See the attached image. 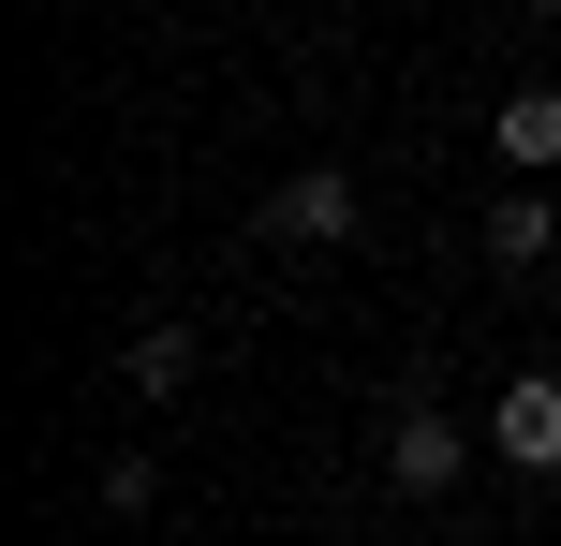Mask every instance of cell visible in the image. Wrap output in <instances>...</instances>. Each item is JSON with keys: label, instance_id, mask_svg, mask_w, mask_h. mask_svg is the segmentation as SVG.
<instances>
[{"label": "cell", "instance_id": "cell-6", "mask_svg": "<svg viewBox=\"0 0 561 546\" xmlns=\"http://www.w3.org/2000/svg\"><path fill=\"white\" fill-rule=\"evenodd\" d=\"M118 370H134L148 399H178V384L207 370V340H193V325H134V355H118Z\"/></svg>", "mask_w": 561, "mask_h": 546}, {"label": "cell", "instance_id": "cell-2", "mask_svg": "<svg viewBox=\"0 0 561 546\" xmlns=\"http://www.w3.org/2000/svg\"><path fill=\"white\" fill-rule=\"evenodd\" d=\"M488 443H503L517 473H561V370H517L503 399H488Z\"/></svg>", "mask_w": 561, "mask_h": 546}, {"label": "cell", "instance_id": "cell-1", "mask_svg": "<svg viewBox=\"0 0 561 546\" xmlns=\"http://www.w3.org/2000/svg\"><path fill=\"white\" fill-rule=\"evenodd\" d=\"M458 473H473V443H458V414H444V399H414V414L385 429V488H399V502H444Z\"/></svg>", "mask_w": 561, "mask_h": 546}, {"label": "cell", "instance_id": "cell-7", "mask_svg": "<svg viewBox=\"0 0 561 546\" xmlns=\"http://www.w3.org/2000/svg\"><path fill=\"white\" fill-rule=\"evenodd\" d=\"M533 15H561V0H533Z\"/></svg>", "mask_w": 561, "mask_h": 546}, {"label": "cell", "instance_id": "cell-5", "mask_svg": "<svg viewBox=\"0 0 561 546\" xmlns=\"http://www.w3.org/2000/svg\"><path fill=\"white\" fill-rule=\"evenodd\" d=\"M488 133H503L517 177H547V163H561V89H503V118H488Z\"/></svg>", "mask_w": 561, "mask_h": 546}, {"label": "cell", "instance_id": "cell-4", "mask_svg": "<svg viewBox=\"0 0 561 546\" xmlns=\"http://www.w3.org/2000/svg\"><path fill=\"white\" fill-rule=\"evenodd\" d=\"M488 252H503V266H547L561 252V193H547V177H517V193L488 207Z\"/></svg>", "mask_w": 561, "mask_h": 546}, {"label": "cell", "instance_id": "cell-3", "mask_svg": "<svg viewBox=\"0 0 561 546\" xmlns=\"http://www.w3.org/2000/svg\"><path fill=\"white\" fill-rule=\"evenodd\" d=\"M266 236H296V252H340V236H355V177H340V163H310V177H280V207H266Z\"/></svg>", "mask_w": 561, "mask_h": 546}]
</instances>
